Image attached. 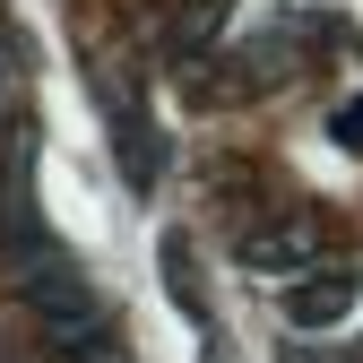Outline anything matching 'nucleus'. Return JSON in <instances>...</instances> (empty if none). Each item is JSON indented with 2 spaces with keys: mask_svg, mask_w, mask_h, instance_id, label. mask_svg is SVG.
<instances>
[{
  "mask_svg": "<svg viewBox=\"0 0 363 363\" xmlns=\"http://www.w3.org/2000/svg\"><path fill=\"white\" fill-rule=\"evenodd\" d=\"M9 259H18V303H26V320L43 329V346H52L61 363H104L113 320H104L96 286H86V268L61 242H43L26 216L9 225Z\"/></svg>",
  "mask_w": 363,
  "mask_h": 363,
  "instance_id": "nucleus-1",
  "label": "nucleus"
},
{
  "mask_svg": "<svg viewBox=\"0 0 363 363\" xmlns=\"http://www.w3.org/2000/svg\"><path fill=\"white\" fill-rule=\"evenodd\" d=\"M242 259L259 268V277H303V268L320 259V234H311L303 216H277V225H259V234L242 242Z\"/></svg>",
  "mask_w": 363,
  "mask_h": 363,
  "instance_id": "nucleus-2",
  "label": "nucleus"
},
{
  "mask_svg": "<svg viewBox=\"0 0 363 363\" xmlns=\"http://www.w3.org/2000/svg\"><path fill=\"white\" fill-rule=\"evenodd\" d=\"M346 303H354V268H320V277L303 268V277L286 286V320L294 329H337Z\"/></svg>",
  "mask_w": 363,
  "mask_h": 363,
  "instance_id": "nucleus-3",
  "label": "nucleus"
},
{
  "mask_svg": "<svg viewBox=\"0 0 363 363\" xmlns=\"http://www.w3.org/2000/svg\"><path fill=\"white\" fill-rule=\"evenodd\" d=\"M329 130H337L346 147H363V96H354V104H337V121H329Z\"/></svg>",
  "mask_w": 363,
  "mask_h": 363,
  "instance_id": "nucleus-4",
  "label": "nucleus"
},
{
  "mask_svg": "<svg viewBox=\"0 0 363 363\" xmlns=\"http://www.w3.org/2000/svg\"><path fill=\"white\" fill-rule=\"evenodd\" d=\"M9 86H18V61H9V35H0V113H9Z\"/></svg>",
  "mask_w": 363,
  "mask_h": 363,
  "instance_id": "nucleus-5",
  "label": "nucleus"
}]
</instances>
